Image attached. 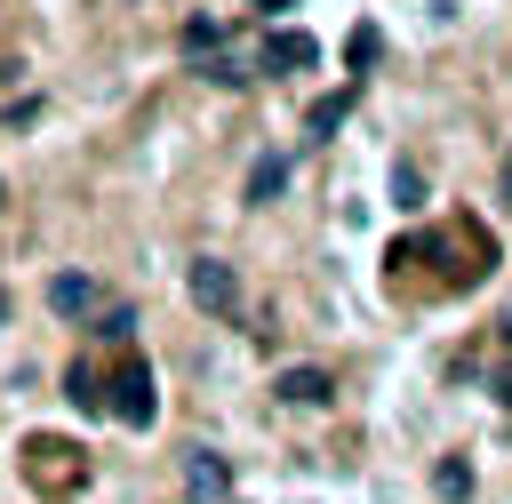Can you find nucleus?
Masks as SVG:
<instances>
[{"label":"nucleus","mask_w":512,"mask_h":504,"mask_svg":"<svg viewBox=\"0 0 512 504\" xmlns=\"http://www.w3.org/2000/svg\"><path fill=\"white\" fill-rule=\"evenodd\" d=\"M128 432H144L152 416H160V392H152V368L144 360H120V376H112V400H104Z\"/></svg>","instance_id":"7ed1b4c3"},{"label":"nucleus","mask_w":512,"mask_h":504,"mask_svg":"<svg viewBox=\"0 0 512 504\" xmlns=\"http://www.w3.org/2000/svg\"><path fill=\"white\" fill-rule=\"evenodd\" d=\"M0 312H8V296H0Z\"/></svg>","instance_id":"aec40b11"},{"label":"nucleus","mask_w":512,"mask_h":504,"mask_svg":"<svg viewBox=\"0 0 512 504\" xmlns=\"http://www.w3.org/2000/svg\"><path fill=\"white\" fill-rule=\"evenodd\" d=\"M16 72H24V64H16V56H0V88H8V80H16Z\"/></svg>","instance_id":"a211bd4d"},{"label":"nucleus","mask_w":512,"mask_h":504,"mask_svg":"<svg viewBox=\"0 0 512 504\" xmlns=\"http://www.w3.org/2000/svg\"><path fill=\"white\" fill-rule=\"evenodd\" d=\"M272 392H280L288 408H320L336 384H328V368H280V384H272Z\"/></svg>","instance_id":"6e6552de"},{"label":"nucleus","mask_w":512,"mask_h":504,"mask_svg":"<svg viewBox=\"0 0 512 504\" xmlns=\"http://www.w3.org/2000/svg\"><path fill=\"white\" fill-rule=\"evenodd\" d=\"M64 392H72V408H80V416H104V384H96V368H88V360H72Z\"/></svg>","instance_id":"9b49d317"},{"label":"nucleus","mask_w":512,"mask_h":504,"mask_svg":"<svg viewBox=\"0 0 512 504\" xmlns=\"http://www.w3.org/2000/svg\"><path fill=\"white\" fill-rule=\"evenodd\" d=\"M344 56H352V72H368V64L384 56V32H376V24H352V40H344Z\"/></svg>","instance_id":"f8f14e48"},{"label":"nucleus","mask_w":512,"mask_h":504,"mask_svg":"<svg viewBox=\"0 0 512 504\" xmlns=\"http://www.w3.org/2000/svg\"><path fill=\"white\" fill-rule=\"evenodd\" d=\"M184 488H192L200 504H216V496L232 488V472H224V456H216V448H192V456H184Z\"/></svg>","instance_id":"423d86ee"},{"label":"nucleus","mask_w":512,"mask_h":504,"mask_svg":"<svg viewBox=\"0 0 512 504\" xmlns=\"http://www.w3.org/2000/svg\"><path fill=\"white\" fill-rule=\"evenodd\" d=\"M256 8H264V16H280V8H288V0H256Z\"/></svg>","instance_id":"6ab92c4d"},{"label":"nucleus","mask_w":512,"mask_h":504,"mask_svg":"<svg viewBox=\"0 0 512 504\" xmlns=\"http://www.w3.org/2000/svg\"><path fill=\"white\" fill-rule=\"evenodd\" d=\"M128 328H136L128 304H104V312H96V336H128Z\"/></svg>","instance_id":"dca6fc26"},{"label":"nucleus","mask_w":512,"mask_h":504,"mask_svg":"<svg viewBox=\"0 0 512 504\" xmlns=\"http://www.w3.org/2000/svg\"><path fill=\"white\" fill-rule=\"evenodd\" d=\"M280 184H288V160H280V152H264V160L248 168V200L264 208V200H280Z\"/></svg>","instance_id":"1a4fd4ad"},{"label":"nucleus","mask_w":512,"mask_h":504,"mask_svg":"<svg viewBox=\"0 0 512 504\" xmlns=\"http://www.w3.org/2000/svg\"><path fill=\"white\" fill-rule=\"evenodd\" d=\"M488 392L512 408V328H504V352H496V368H488Z\"/></svg>","instance_id":"2eb2a0df"},{"label":"nucleus","mask_w":512,"mask_h":504,"mask_svg":"<svg viewBox=\"0 0 512 504\" xmlns=\"http://www.w3.org/2000/svg\"><path fill=\"white\" fill-rule=\"evenodd\" d=\"M48 312L88 320V312H96V280H88V272H56V280H48Z\"/></svg>","instance_id":"39448f33"},{"label":"nucleus","mask_w":512,"mask_h":504,"mask_svg":"<svg viewBox=\"0 0 512 504\" xmlns=\"http://www.w3.org/2000/svg\"><path fill=\"white\" fill-rule=\"evenodd\" d=\"M80 472H88V464H80V448H72V440H48V432H32V440H24V480H32L40 496H72V488H80Z\"/></svg>","instance_id":"f257e3e1"},{"label":"nucleus","mask_w":512,"mask_h":504,"mask_svg":"<svg viewBox=\"0 0 512 504\" xmlns=\"http://www.w3.org/2000/svg\"><path fill=\"white\" fill-rule=\"evenodd\" d=\"M440 496H448V504H464V496H472V464H464V456H448V464H440Z\"/></svg>","instance_id":"4468645a"},{"label":"nucleus","mask_w":512,"mask_h":504,"mask_svg":"<svg viewBox=\"0 0 512 504\" xmlns=\"http://www.w3.org/2000/svg\"><path fill=\"white\" fill-rule=\"evenodd\" d=\"M184 288H192V304L216 312V320L240 312V272H232L224 256H192V264H184Z\"/></svg>","instance_id":"f03ea898"},{"label":"nucleus","mask_w":512,"mask_h":504,"mask_svg":"<svg viewBox=\"0 0 512 504\" xmlns=\"http://www.w3.org/2000/svg\"><path fill=\"white\" fill-rule=\"evenodd\" d=\"M256 64H264V72H312V64H320V40H312V32H296V24H280V32L264 40V56H256Z\"/></svg>","instance_id":"20e7f679"},{"label":"nucleus","mask_w":512,"mask_h":504,"mask_svg":"<svg viewBox=\"0 0 512 504\" xmlns=\"http://www.w3.org/2000/svg\"><path fill=\"white\" fill-rule=\"evenodd\" d=\"M200 72H208L216 88H240V80H248V56H232V48H208V64H200Z\"/></svg>","instance_id":"ddd939ff"},{"label":"nucleus","mask_w":512,"mask_h":504,"mask_svg":"<svg viewBox=\"0 0 512 504\" xmlns=\"http://www.w3.org/2000/svg\"><path fill=\"white\" fill-rule=\"evenodd\" d=\"M184 48H200V56H208V48H216V16H192V24H184Z\"/></svg>","instance_id":"f3484780"},{"label":"nucleus","mask_w":512,"mask_h":504,"mask_svg":"<svg viewBox=\"0 0 512 504\" xmlns=\"http://www.w3.org/2000/svg\"><path fill=\"white\" fill-rule=\"evenodd\" d=\"M424 200H432V192H424V168H416V160H392V208H408V216H416Z\"/></svg>","instance_id":"9d476101"},{"label":"nucleus","mask_w":512,"mask_h":504,"mask_svg":"<svg viewBox=\"0 0 512 504\" xmlns=\"http://www.w3.org/2000/svg\"><path fill=\"white\" fill-rule=\"evenodd\" d=\"M352 96H360V88H328V96H312V112H304V136H312V144H320V136H336V128L352 120Z\"/></svg>","instance_id":"0eeeda50"}]
</instances>
